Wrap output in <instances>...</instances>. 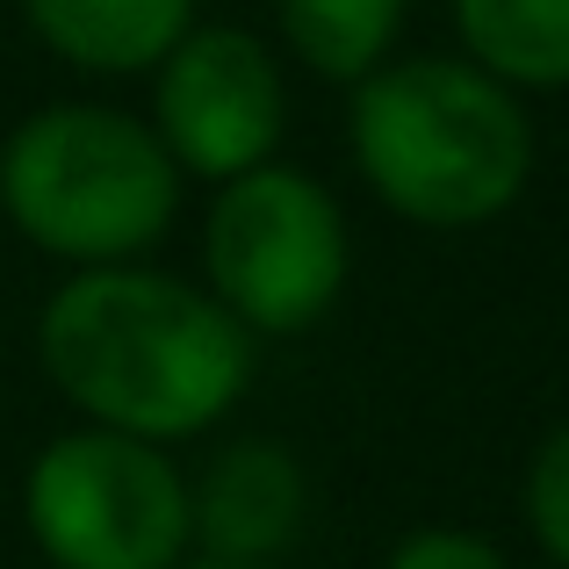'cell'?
<instances>
[{
    "instance_id": "6da1fadb",
    "label": "cell",
    "mask_w": 569,
    "mask_h": 569,
    "mask_svg": "<svg viewBox=\"0 0 569 569\" xmlns=\"http://www.w3.org/2000/svg\"><path fill=\"white\" fill-rule=\"evenodd\" d=\"M37 353L58 397L101 432L173 447L209 432L252 389V332L159 267H80L37 318Z\"/></svg>"
},
{
    "instance_id": "7a4b0ae2",
    "label": "cell",
    "mask_w": 569,
    "mask_h": 569,
    "mask_svg": "<svg viewBox=\"0 0 569 569\" xmlns=\"http://www.w3.org/2000/svg\"><path fill=\"white\" fill-rule=\"evenodd\" d=\"M353 167L403 223L476 231L533 181V123L469 58H389L353 87Z\"/></svg>"
},
{
    "instance_id": "3957f363",
    "label": "cell",
    "mask_w": 569,
    "mask_h": 569,
    "mask_svg": "<svg viewBox=\"0 0 569 569\" xmlns=\"http://www.w3.org/2000/svg\"><path fill=\"white\" fill-rule=\"evenodd\" d=\"M0 209L37 252L72 267H130L181 209V173L152 123L101 101L37 109L0 152Z\"/></svg>"
},
{
    "instance_id": "277c9868",
    "label": "cell",
    "mask_w": 569,
    "mask_h": 569,
    "mask_svg": "<svg viewBox=\"0 0 569 569\" xmlns=\"http://www.w3.org/2000/svg\"><path fill=\"white\" fill-rule=\"evenodd\" d=\"M347 217L332 188L296 167H252L217 188L202 223L209 296L252 339H296L339 303L347 289Z\"/></svg>"
},
{
    "instance_id": "5b68a950",
    "label": "cell",
    "mask_w": 569,
    "mask_h": 569,
    "mask_svg": "<svg viewBox=\"0 0 569 569\" xmlns=\"http://www.w3.org/2000/svg\"><path fill=\"white\" fill-rule=\"evenodd\" d=\"M22 519L51 569H181L194 548L173 455L101 426L66 432L29 461Z\"/></svg>"
},
{
    "instance_id": "8992f818",
    "label": "cell",
    "mask_w": 569,
    "mask_h": 569,
    "mask_svg": "<svg viewBox=\"0 0 569 569\" xmlns=\"http://www.w3.org/2000/svg\"><path fill=\"white\" fill-rule=\"evenodd\" d=\"M289 94H281V66L267 37L252 29H188L167 58L152 66V138L173 159V173H202V181H238V173L267 167L289 123Z\"/></svg>"
},
{
    "instance_id": "52a82bcc",
    "label": "cell",
    "mask_w": 569,
    "mask_h": 569,
    "mask_svg": "<svg viewBox=\"0 0 569 569\" xmlns=\"http://www.w3.org/2000/svg\"><path fill=\"white\" fill-rule=\"evenodd\" d=\"M310 490L289 447L274 440H238L202 469V483H188V533L202 541V562L223 569H260L289 556L303 533Z\"/></svg>"
},
{
    "instance_id": "ba28073f",
    "label": "cell",
    "mask_w": 569,
    "mask_h": 569,
    "mask_svg": "<svg viewBox=\"0 0 569 569\" xmlns=\"http://www.w3.org/2000/svg\"><path fill=\"white\" fill-rule=\"evenodd\" d=\"M22 22L80 72H152L194 29V0H22Z\"/></svg>"
},
{
    "instance_id": "9c48e42d",
    "label": "cell",
    "mask_w": 569,
    "mask_h": 569,
    "mask_svg": "<svg viewBox=\"0 0 569 569\" xmlns=\"http://www.w3.org/2000/svg\"><path fill=\"white\" fill-rule=\"evenodd\" d=\"M455 37L498 87H569V0H455Z\"/></svg>"
},
{
    "instance_id": "30bf717a",
    "label": "cell",
    "mask_w": 569,
    "mask_h": 569,
    "mask_svg": "<svg viewBox=\"0 0 569 569\" xmlns=\"http://www.w3.org/2000/svg\"><path fill=\"white\" fill-rule=\"evenodd\" d=\"M281 43L303 58L318 80L361 87L376 66H389V43L403 29V0H274Z\"/></svg>"
},
{
    "instance_id": "8fae6325",
    "label": "cell",
    "mask_w": 569,
    "mask_h": 569,
    "mask_svg": "<svg viewBox=\"0 0 569 569\" xmlns=\"http://www.w3.org/2000/svg\"><path fill=\"white\" fill-rule=\"evenodd\" d=\"M527 527L541 541V556L556 569H569V426L548 432L533 469H527Z\"/></svg>"
},
{
    "instance_id": "7c38bea8",
    "label": "cell",
    "mask_w": 569,
    "mask_h": 569,
    "mask_svg": "<svg viewBox=\"0 0 569 569\" xmlns=\"http://www.w3.org/2000/svg\"><path fill=\"white\" fill-rule=\"evenodd\" d=\"M382 569H512V562H505L498 541H483L469 527H418L389 548Z\"/></svg>"
},
{
    "instance_id": "4fadbf2b",
    "label": "cell",
    "mask_w": 569,
    "mask_h": 569,
    "mask_svg": "<svg viewBox=\"0 0 569 569\" xmlns=\"http://www.w3.org/2000/svg\"><path fill=\"white\" fill-rule=\"evenodd\" d=\"M181 569H223V562H181Z\"/></svg>"
}]
</instances>
